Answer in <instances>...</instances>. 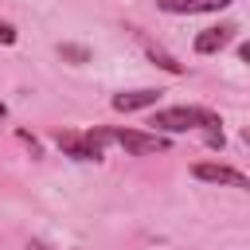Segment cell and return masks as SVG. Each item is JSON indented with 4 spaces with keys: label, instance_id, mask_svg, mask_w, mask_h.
<instances>
[{
    "label": "cell",
    "instance_id": "obj_1",
    "mask_svg": "<svg viewBox=\"0 0 250 250\" xmlns=\"http://www.w3.org/2000/svg\"><path fill=\"white\" fill-rule=\"evenodd\" d=\"M215 117V109L207 105H164V109H152L148 113V133H191V129H203L207 121Z\"/></svg>",
    "mask_w": 250,
    "mask_h": 250
},
{
    "label": "cell",
    "instance_id": "obj_2",
    "mask_svg": "<svg viewBox=\"0 0 250 250\" xmlns=\"http://www.w3.org/2000/svg\"><path fill=\"white\" fill-rule=\"evenodd\" d=\"M102 145H121L133 156H152V152H168V137L160 133H145V129H117V125H98Z\"/></svg>",
    "mask_w": 250,
    "mask_h": 250
},
{
    "label": "cell",
    "instance_id": "obj_3",
    "mask_svg": "<svg viewBox=\"0 0 250 250\" xmlns=\"http://www.w3.org/2000/svg\"><path fill=\"white\" fill-rule=\"evenodd\" d=\"M55 145L74 156V160H102L105 156V145L98 137V125L94 129H55Z\"/></svg>",
    "mask_w": 250,
    "mask_h": 250
},
{
    "label": "cell",
    "instance_id": "obj_4",
    "mask_svg": "<svg viewBox=\"0 0 250 250\" xmlns=\"http://www.w3.org/2000/svg\"><path fill=\"white\" fill-rule=\"evenodd\" d=\"M191 176L203 180V184H227V188H238V191L250 188L246 172H238V168H230V164H215V160H199V164H191Z\"/></svg>",
    "mask_w": 250,
    "mask_h": 250
},
{
    "label": "cell",
    "instance_id": "obj_5",
    "mask_svg": "<svg viewBox=\"0 0 250 250\" xmlns=\"http://www.w3.org/2000/svg\"><path fill=\"white\" fill-rule=\"evenodd\" d=\"M234 35H238V27L234 23H215V27H203L199 35H195V55H219L223 47H230L234 43Z\"/></svg>",
    "mask_w": 250,
    "mask_h": 250
},
{
    "label": "cell",
    "instance_id": "obj_6",
    "mask_svg": "<svg viewBox=\"0 0 250 250\" xmlns=\"http://www.w3.org/2000/svg\"><path fill=\"white\" fill-rule=\"evenodd\" d=\"M160 94L164 90H152V86H141V90H121V94H113V109L117 113H133V109H152L156 102H160Z\"/></svg>",
    "mask_w": 250,
    "mask_h": 250
},
{
    "label": "cell",
    "instance_id": "obj_7",
    "mask_svg": "<svg viewBox=\"0 0 250 250\" xmlns=\"http://www.w3.org/2000/svg\"><path fill=\"white\" fill-rule=\"evenodd\" d=\"M234 0H156V8L160 12H168V16H199V12H223V8H230Z\"/></svg>",
    "mask_w": 250,
    "mask_h": 250
},
{
    "label": "cell",
    "instance_id": "obj_8",
    "mask_svg": "<svg viewBox=\"0 0 250 250\" xmlns=\"http://www.w3.org/2000/svg\"><path fill=\"white\" fill-rule=\"evenodd\" d=\"M129 31L137 35V43L145 47V55H148V59H152V62H156L160 70H168V74H184V66H180V62H176V59H172V55H168L164 47H156V43H152V39H148L145 31H137V27H129Z\"/></svg>",
    "mask_w": 250,
    "mask_h": 250
},
{
    "label": "cell",
    "instance_id": "obj_9",
    "mask_svg": "<svg viewBox=\"0 0 250 250\" xmlns=\"http://www.w3.org/2000/svg\"><path fill=\"white\" fill-rule=\"evenodd\" d=\"M59 55H62L66 62H74V66L90 62V47H82V43H59Z\"/></svg>",
    "mask_w": 250,
    "mask_h": 250
},
{
    "label": "cell",
    "instance_id": "obj_10",
    "mask_svg": "<svg viewBox=\"0 0 250 250\" xmlns=\"http://www.w3.org/2000/svg\"><path fill=\"white\" fill-rule=\"evenodd\" d=\"M12 43H16V27L8 20H0V47H12Z\"/></svg>",
    "mask_w": 250,
    "mask_h": 250
},
{
    "label": "cell",
    "instance_id": "obj_11",
    "mask_svg": "<svg viewBox=\"0 0 250 250\" xmlns=\"http://www.w3.org/2000/svg\"><path fill=\"white\" fill-rule=\"evenodd\" d=\"M16 137H20V141H23V145H31V152H35V156H39V141H35V137H31V133H23V129H20V133H16Z\"/></svg>",
    "mask_w": 250,
    "mask_h": 250
},
{
    "label": "cell",
    "instance_id": "obj_12",
    "mask_svg": "<svg viewBox=\"0 0 250 250\" xmlns=\"http://www.w3.org/2000/svg\"><path fill=\"white\" fill-rule=\"evenodd\" d=\"M23 250H51V246H47V242H39V238H31V242H27Z\"/></svg>",
    "mask_w": 250,
    "mask_h": 250
},
{
    "label": "cell",
    "instance_id": "obj_13",
    "mask_svg": "<svg viewBox=\"0 0 250 250\" xmlns=\"http://www.w3.org/2000/svg\"><path fill=\"white\" fill-rule=\"evenodd\" d=\"M4 117H8V105H4V98H0V121H4Z\"/></svg>",
    "mask_w": 250,
    "mask_h": 250
}]
</instances>
